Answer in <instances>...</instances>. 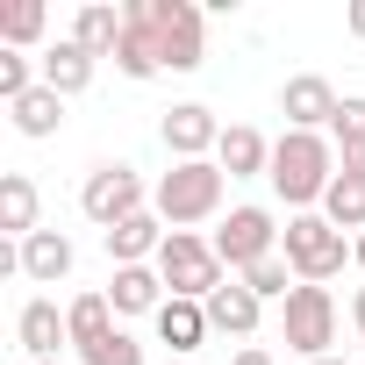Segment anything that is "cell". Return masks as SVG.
<instances>
[{
    "label": "cell",
    "mask_w": 365,
    "mask_h": 365,
    "mask_svg": "<svg viewBox=\"0 0 365 365\" xmlns=\"http://www.w3.org/2000/svg\"><path fill=\"white\" fill-rule=\"evenodd\" d=\"M65 329H72V344L86 351V344H101L108 329H115V301L108 294H79L72 308H65Z\"/></svg>",
    "instance_id": "obj_24"
},
{
    "label": "cell",
    "mask_w": 365,
    "mask_h": 365,
    "mask_svg": "<svg viewBox=\"0 0 365 365\" xmlns=\"http://www.w3.org/2000/svg\"><path fill=\"white\" fill-rule=\"evenodd\" d=\"M115 72H122V79H136V86L165 72V58H158V43H150V29H143L136 15H122V43H115Z\"/></svg>",
    "instance_id": "obj_20"
},
{
    "label": "cell",
    "mask_w": 365,
    "mask_h": 365,
    "mask_svg": "<svg viewBox=\"0 0 365 365\" xmlns=\"http://www.w3.org/2000/svg\"><path fill=\"white\" fill-rule=\"evenodd\" d=\"M15 336H22V351H29L36 365H51V358H58V344H72V329H65L58 301H29V308L15 315Z\"/></svg>",
    "instance_id": "obj_17"
},
{
    "label": "cell",
    "mask_w": 365,
    "mask_h": 365,
    "mask_svg": "<svg viewBox=\"0 0 365 365\" xmlns=\"http://www.w3.org/2000/svg\"><path fill=\"white\" fill-rule=\"evenodd\" d=\"M351 322H358V329H365V287H358V301H351Z\"/></svg>",
    "instance_id": "obj_32"
},
{
    "label": "cell",
    "mask_w": 365,
    "mask_h": 365,
    "mask_svg": "<svg viewBox=\"0 0 365 365\" xmlns=\"http://www.w3.org/2000/svg\"><path fill=\"white\" fill-rule=\"evenodd\" d=\"M272 194L294 208V215H315L322 208V194L336 187V143L329 136H308V129H287L279 143H272Z\"/></svg>",
    "instance_id": "obj_1"
},
{
    "label": "cell",
    "mask_w": 365,
    "mask_h": 365,
    "mask_svg": "<svg viewBox=\"0 0 365 365\" xmlns=\"http://www.w3.org/2000/svg\"><path fill=\"white\" fill-rule=\"evenodd\" d=\"M351 258H358V265H365V237H351Z\"/></svg>",
    "instance_id": "obj_33"
},
{
    "label": "cell",
    "mask_w": 365,
    "mask_h": 365,
    "mask_svg": "<svg viewBox=\"0 0 365 365\" xmlns=\"http://www.w3.org/2000/svg\"><path fill=\"white\" fill-rule=\"evenodd\" d=\"M279 237H287V230L272 222V208H230V215H222V230H215L208 244H215V258H222L230 272H251L258 258H272V251H279Z\"/></svg>",
    "instance_id": "obj_8"
},
{
    "label": "cell",
    "mask_w": 365,
    "mask_h": 365,
    "mask_svg": "<svg viewBox=\"0 0 365 365\" xmlns=\"http://www.w3.org/2000/svg\"><path fill=\"white\" fill-rule=\"evenodd\" d=\"M222 187H230V172L215 158H194V165H172L150 187V208L165 215V230H194V222L222 215Z\"/></svg>",
    "instance_id": "obj_2"
},
{
    "label": "cell",
    "mask_w": 365,
    "mask_h": 365,
    "mask_svg": "<svg viewBox=\"0 0 365 365\" xmlns=\"http://www.w3.org/2000/svg\"><path fill=\"white\" fill-rule=\"evenodd\" d=\"M8 115H15V129H22V136H36V143H43V136H58V122H65V93L36 86V93H22Z\"/></svg>",
    "instance_id": "obj_23"
},
{
    "label": "cell",
    "mask_w": 365,
    "mask_h": 365,
    "mask_svg": "<svg viewBox=\"0 0 365 365\" xmlns=\"http://www.w3.org/2000/svg\"><path fill=\"white\" fill-rule=\"evenodd\" d=\"M15 258H22V279L58 287V279L72 272V237H65V230H36V237H22V244H15Z\"/></svg>",
    "instance_id": "obj_15"
},
{
    "label": "cell",
    "mask_w": 365,
    "mask_h": 365,
    "mask_svg": "<svg viewBox=\"0 0 365 365\" xmlns=\"http://www.w3.org/2000/svg\"><path fill=\"white\" fill-rule=\"evenodd\" d=\"M237 279H244V287H251L258 301H287V294L301 287V279H294V265H287V251H272V258H258V265H251V272H237Z\"/></svg>",
    "instance_id": "obj_26"
},
{
    "label": "cell",
    "mask_w": 365,
    "mask_h": 365,
    "mask_svg": "<svg viewBox=\"0 0 365 365\" xmlns=\"http://www.w3.org/2000/svg\"><path fill=\"white\" fill-rule=\"evenodd\" d=\"M322 215H329L336 230H358V237H365V179H344V172H336V187L322 194Z\"/></svg>",
    "instance_id": "obj_25"
},
{
    "label": "cell",
    "mask_w": 365,
    "mask_h": 365,
    "mask_svg": "<svg viewBox=\"0 0 365 365\" xmlns=\"http://www.w3.org/2000/svg\"><path fill=\"white\" fill-rule=\"evenodd\" d=\"M215 165H222L230 179H265V172H272V143H265L251 122H230L222 143H215Z\"/></svg>",
    "instance_id": "obj_14"
},
{
    "label": "cell",
    "mask_w": 365,
    "mask_h": 365,
    "mask_svg": "<svg viewBox=\"0 0 365 365\" xmlns=\"http://www.w3.org/2000/svg\"><path fill=\"white\" fill-rule=\"evenodd\" d=\"M315 365H351V358H336V351H329V358H315Z\"/></svg>",
    "instance_id": "obj_34"
},
{
    "label": "cell",
    "mask_w": 365,
    "mask_h": 365,
    "mask_svg": "<svg viewBox=\"0 0 365 365\" xmlns=\"http://www.w3.org/2000/svg\"><path fill=\"white\" fill-rule=\"evenodd\" d=\"M0 230L15 244L36 237V179L29 172H0Z\"/></svg>",
    "instance_id": "obj_19"
},
{
    "label": "cell",
    "mask_w": 365,
    "mask_h": 365,
    "mask_svg": "<svg viewBox=\"0 0 365 365\" xmlns=\"http://www.w3.org/2000/svg\"><path fill=\"white\" fill-rule=\"evenodd\" d=\"M51 365H58V358H51Z\"/></svg>",
    "instance_id": "obj_36"
},
{
    "label": "cell",
    "mask_w": 365,
    "mask_h": 365,
    "mask_svg": "<svg viewBox=\"0 0 365 365\" xmlns=\"http://www.w3.org/2000/svg\"><path fill=\"white\" fill-rule=\"evenodd\" d=\"M158 344L172 358H194L208 344V301H165L158 308Z\"/></svg>",
    "instance_id": "obj_16"
},
{
    "label": "cell",
    "mask_w": 365,
    "mask_h": 365,
    "mask_svg": "<svg viewBox=\"0 0 365 365\" xmlns=\"http://www.w3.org/2000/svg\"><path fill=\"white\" fill-rule=\"evenodd\" d=\"M336 86L322 79V72H294L287 86H279V115H287V129H308V136H322L329 122H336Z\"/></svg>",
    "instance_id": "obj_10"
},
{
    "label": "cell",
    "mask_w": 365,
    "mask_h": 365,
    "mask_svg": "<svg viewBox=\"0 0 365 365\" xmlns=\"http://www.w3.org/2000/svg\"><path fill=\"white\" fill-rule=\"evenodd\" d=\"M158 136H165L172 165H194V158H215V143H222V122H215V108H201V101H179V108L158 122Z\"/></svg>",
    "instance_id": "obj_9"
},
{
    "label": "cell",
    "mask_w": 365,
    "mask_h": 365,
    "mask_svg": "<svg viewBox=\"0 0 365 365\" xmlns=\"http://www.w3.org/2000/svg\"><path fill=\"white\" fill-rule=\"evenodd\" d=\"M279 336H287V351H301L308 365L329 358V344H336V301H329V287H294V294L279 301Z\"/></svg>",
    "instance_id": "obj_6"
},
{
    "label": "cell",
    "mask_w": 365,
    "mask_h": 365,
    "mask_svg": "<svg viewBox=\"0 0 365 365\" xmlns=\"http://www.w3.org/2000/svg\"><path fill=\"white\" fill-rule=\"evenodd\" d=\"M108 301H115V315H158L172 294H165V279H158V265H115V279L101 287Z\"/></svg>",
    "instance_id": "obj_12"
},
{
    "label": "cell",
    "mask_w": 365,
    "mask_h": 365,
    "mask_svg": "<svg viewBox=\"0 0 365 365\" xmlns=\"http://www.w3.org/2000/svg\"><path fill=\"white\" fill-rule=\"evenodd\" d=\"M230 365H272V351H258V344H244V351H237Z\"/></svg>",
    "instance_id": "obj_31"
},
{
    "label": "cell",
    "mask_w": 365,
    "mask_h": 365,
    "mask_svg": "<svg viewBox=\"0 0 365 365\" xmlns=\"http://www.w3.org/2000/svg\"><path fill=\"white\" fill-rule=\"evenodd\" d=\"M158 279H165V294H172V301H208V294L230 279V265L215 258V244H208V237L172 230V237H165V251H158Z\"/></svg>",
    "instance_id": "obj_4"
},
{
    "label": "cell",
    "mask_w": 365,
    "mask_h": 365,
    "mask_svg": "<svg viewBox=\"0 0 365 365\" xmlns=\"http://www.w3.org/2000/svg\"><path fill=\"white\" fill-rule=\"evenodd\" d=\"M165 215L158 208H143V215H129V222H115L108 230V258L115 265H158V251H165Z\"/></svg>",
    "instance_id": "obj_11"
},
{
    "label": "cell",
    "mask_w": 365,
    "mask_h": 365,
    "mask_svg": "<svg viewBox=\"0 0 365 365\" xmlns=\"http://www.w3.org/2000/svg\"><path fill=\"white\" fill-rule=\"evenodd\" d=\"M79 208H86V222H101V237L115 230V222H129V215H143V172L136 165H93L86 172V187H79Z\"/></svg>",
    "instance_id": "obj_7"
},
{
    "label": "cell",
    "mask_w": 365,
    "mask_h": 365,
    "mask_svg": "<svg viewBox=\"0 0 365 365\" xmlns=\"http://www.w3.org/2000/svg\"><path fill=\"white\" fill-rule=\"evenodd\" d=\"M336 172H344V179H365V143H344V150H336Z\"/></svg>",
    "instance_id": "obj_29"
},
{
    "label": "cell",
    "mask_w": 365,
    "mask_h": 365,
    "mask_svg": "<svg viewBox=\"0 0 365 365\" xmlns=\"http://www.w3.org/2000/svg\"><path fill=\"white\" fill-rule=\"evenodd\" d=\"M258 322H265V301H258V294L230 272V279L208 294V329H222V336H251Z\"/></svg>",
    "instance_id": "obj_13"
},
{
    "label": "cell",
    "mask_w": 365,
    "mask_h": 365,
    "mask_svg": "<svg viewBox=\"0 0 365 365\" xmlns=\"http://www.w3.org/2000/svg\"><path fill=\"white\" fill-rule=\"evenodd\" d=\"M72 43L86 51V58H115V43H122V15L115 8H79V22H72Z\"/></svg>",
    "instance_id": "obj_22"
},
{
    "label": "cell",
    "mask_w": 365,
    "mask_h": 365,
    "mask_svg": "<svg viewBox=\"0 0 365 365\" xmlns=\"http://www.w3.org/2000/svg\"><path fill=\"white\" fill-rule=\"evenodd\" d=\"M79 358H86V365H143V344H136V336H129V329L115 322V329H108L101 344H86Z\"/></svg>",
    "instance_id": "obj_27"
},
{
    "label": "cell",
    "mask_w": 365,
    "mask_h": 365,
    "mask_svg": "<svg viewBox=\"0 0 365 365\" xmlns=\"http://www.w3.org/2000/svg\"><path fill=\"white\" fill-rule=\"evenodd\" d=\"M43 29H51V15L36 8V0H15V8H0V51H51L43 43Z\"/></svg>",
    "instance_id": "obj_21"
},
{
    "label": "cell",
    "mask_w": 365,
    "mask_h": 365,
    "mask_svg": "<svg viewBox=\"0 0 365 365\" xmlns=\"http://www.w3.org/2000/svg\"><path fill=\"white\" fill-rule=\"evenodd\" d=\"M344 29H351V36L365 43V0H351V8H344Z\"/></svg>",
    "instance_id": "obj_30"
},
{
    "label": "cell",
    "mask_w": 365,
    "mask_h": 365,
    "mask_svg": "<svg viewBox=\"0 0 365 365\" xmlns=\"http://www.w3.org/2000/svg\"><path fill=\"white\" fill-rule=\"evenodd\" d=\"M36 65H43V86L72 101V93H86V86H93V65H101V58H86V51H79L72 36H58V43H51V51H43Z\"/></svg>",
    "instance_id": "obj_18"
},
{
    "label": "cell",
    "mask_w": 365,
    "mask_h": 365,
    "mask_svg": "<svg viewBox=\"0 0 365 365\" xmlns=\"http://www.w3.org/2000/svg\"><path fill=\"white\" fill-rule=\"evenodd\" d=\"M279 251H287V265H294V279L301 287H322V279H336L344 272V258H351V244H344V230L315 208V215H287V237H279Z\"/></svg>",
    "instance_id": "obj_5"
},
{
    "label": "cell",
    "mask_w": 365,
    "mask_h": 365,
    "mask_svg": "<svg viewBox=\"0 0 365 365\" xmlns=\"http://www.w3.org/2000/svg\"><path fill=\"white\" fill-rule=\"evenodd\" d=\"M329 136H336V150H344V143H365V93H344V108H336Z\"/></svg>",
    "instance_id": "obj_28"
},
{
    "label": "cell",
    "mask_w": 365,
    "mask_h": 365,
    "mask_svg": "<svg viewBox=\"0 0 365 365\" xmlns=\"http://www.w3.org/2000/svg\"><path fill=\"white\" fill-rule=\"evenodd\" d=\"M122 15H136V22L150 29L165 72H201V58H208V29H201V8H194V0H129Z\"/></svg>",
    "instance_id": "obj_3"
},
{
    "label": "cell",
    "mask_w": 365,
    "mask_h": 365,
    "mask_svg": "<svg viewBox=\"0 0 365 365\" xmlns=\"http://www.w3.org/2000/svg\"><path fill=\"white\" fill-rule=\"evenodd\" d=\"M165 365H194V358H165Z\"/></svg>",
    "instance_id": "obj_35"
}]
</instances>
